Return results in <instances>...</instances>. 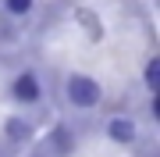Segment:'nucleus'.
<instances>
[{
	"label": "nucleus",
	"instance_id": "nucleus-1",
	"mask_svg": "<svg viewBox=\"0 0 160 157\" xmlns=\"http://www.w3.org/2000/svg\"><path fill=\"white\" fill-rule=\"evenodd\" d=\"M68 100H71L75 107H92L100 100V86L89 75H71L68 79Z\"/></svg>",
	"mask_w": 160,
	"mask_h": 157
},
{
	"label": "nucleus",
	"instance_id": "nucleus-2",
	"mask_svg": "<svg viewBox=\"0 0 160 157\" xmlns=\"http://www.w3.org/2000/svg\"><path fill=\"white\" fill-rule=\"evenodd\" d=\"M107 136L114 143H132V139H135V125H132V118H114V122L107 125Z\"/></svg>",
	"mask_w": 160,
	"mask_h": 157
},
{
	"label": "nucleus",
	"instance_id": "nucleus-3",
	"mask_svg": "<svg viewBox=\"0 0 160 157\" xmlns=\"http://www.w3.org/2000/svg\"><path fill=\"white\" fill-rule=\"evenodd\" d=\"M14 97L18 100H36V97H39V82H36L32 75H22V79H14Z\"/></svg>",
	"mask_w": 160,
	"mask_h": 157
},
{
	"label": "nucleus",
	"instance_id": "nucleus-4",
	"mask_svg": "<svg viewBox=\"0 0 160 157\" xmlns=\"http://www.w3.org/2000/svg\"><path fill=\"white\" fill-rule=\"evenodd\" d=\"M75 18H78V22L86 25V32H89V39H100V36H103V29H100V22H96V18H92L89 11H78V14H75Z\"/></svg>",
	"mask_w": 160,
	"mask_h": 157
},
{
	"label": "nucleus",
	"instance_id": "nucleus-5",
	"mask_svg": "<svg viewBox=\"0 0 160 157\" xmlns=\"http://www.w3.org/2000/svg\"><path fill=\"white\" fill-rule=\"evenodd\" d=\"M7 136H11V139H29V125H25L22 118H11V122H7Z\"/></svg>",
	"mask_w": 160,
	"mask_h": 157
},
{
	"label": "nucleus",
	"instance_id": "nucleus-6",
	"mask_svg": "<svg viewBox=\"0 0 160 157\" xmlns=\"http://www.w3.org/2000/svg\"><path fill=\"white\" fill-rule=\"evenodd\" d=\"M146 86H149V93L160 89V61H149V68H146Z\"/></svg>",
	"mask_w": 160,
	"mask_h": 157
},
{
	"label": "nucleus",
	"instance_id": "nucleus-7",
	"mask_svg": "<svg viewBox=\"0 0 160 157\" xmlns=\"http://www.w3.org/2000/svg\"><path fill=\"white\" fill-rule=\"evenodd\" d=\"M7 7H11L14 14H25V11L32 7V0H7Z\"/></svg>",
	"mask_w": 160,
	"mask_h": 157
},
{
	"label": "nucleus",
	"instance_id": "nucleus-8",
	"mask_svg": "<svg viewBox=\"0 0 160 157\" xmlns=\"http://www.w3.org/2000/svg\"><path fill=\"white\" fill-rule=\"evenodd\" d=\"M57 150H61V154H68V150H71V139H68V132H64V128L57 132Z\"/></svg>",
	"mask_w": 160,
	"mask_h": 157
}]
</instances>
